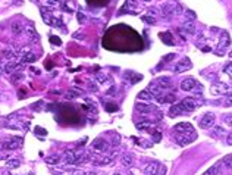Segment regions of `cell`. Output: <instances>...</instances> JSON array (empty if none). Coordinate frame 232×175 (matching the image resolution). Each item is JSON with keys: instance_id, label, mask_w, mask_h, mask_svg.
<instances>
[{"instance_id": "40", "label": "cell", "mask_w": 232, "mask_h": 175, "mask_svg": "<svg viewBox=\"0 0 232 175\" xmlns=\"http://www.w3.org/2000/svg\"><path fill=\"white\" fill-rule=\"evenodd\" d=\"M223 165L226 166L228 169H232V155L231 156H226L223 159Z\"/></svg>"}, {"instance_id": "59", "label": "cell", "mask_w": 232, "mask_h": 175, "mask_svg": "<svg viewBox=\"0 0 232 175\" xmlns=\"http://www.w3.org/2000/svg\"><path fill=\"white\" fill-rule=\"evenodd\" d=\"M5 74V63H0V76Z\"/></svg>"}, {"instance_id": "10", "label": "cell", "mask_w": 232, "mask_h": 175, "mask_svg": "<svg viewBox=\"0 0 232 175\" xmlns=\"http://www.w3.org/2000/svg\"><path fill=\"white\" fill-rule=\"evenodd\" d=\"M210 91H212V94H222V93L229 91V85L226 82H214Z\"/></svg>"}, {"instance_id": "50", "label": "cell", "mask_w": 232, "mask_h": 175, "mask_svg": "<svg viewBox=\"0 0 232 175\" xmlns=\"http://www.w3.org/2000/svg\"><path fill=\"white\" fill-rule=\"evenodd\" d=\"M73 38H77V40H85V34H82V32H75V34H73Z\"/></svg>"}, {"instance_id": "64", "label": "cell", "mask_w": 232, "mask_h": 175, "mask_svg": "<svg viewBox=\"0 0 232 175\" xmlns=\"http://www.w3.org/2000/svg\"><path fill=\"white\" fill-rule=\"evenodd\" d=\"M0 97H2V96H0Z\"/></svg>"}, {"instance_id": "23", "label": "cell", "mask_w": 232, "mask_h": 175, "mask_svg": "<svg viewBox=\"0 0 232 175\" xmlns=\"http://www.w3.org/2000/svg\"><path fill=\"white\" fill-rule=\"evenodd\" d=\"M121 163H122L123 166H132V163H134V155L132 153H125V155H122V159H121Z\"/></svg>"}, {"instance_id": "12", "label": "cell", "mask_w": 232, "mask_h": 175, "mask_svg": "<svg viewBox=\"0 0 232 175\" xmlns=\"http://www.w3.org/2000/svg\"><path fill=\"white\" fill-rule=\"evenodd\" d=\"M196 84H197V81L194 80V78H185V80H182V82H181V90L192 91V88H194Z\"/></svg>"}, {"instance_id": "20", "label": "cell", "mask_w": 232, "mask_h": 175, "mask_svg": "<svg viewBox=\"0 0 232 175\" xmlns=\"http://www.w3.org/2000/svg\"><path fill=\"white\" fill-rule=\"evenodd\" d=\"M210 134H212V137H214V138H219V137H222V135L226 134V131H225V128H223L222 125H213Z\"/></svg>"}, {"instance_id": "55", "label": "cell", "mask_w": 232, "mask_h": 175, "mask_svg": "<svg viewBox=\"0 0 232 175\" xmlns=\"http://www.w3.org/2000/svg\"><path fill=\"white\" fill-rule=\"evenodd\" d=\"M119 143H121V135H118V134H116V135H115V137H113V144H116V146H118Z\"/></svg>"}, {"instance_id": "5", "label": "cell", "mask_w": 232, "mask_h": 175, "mask_svg": "<svg viewBox=\"0 0 232 175\" xmlns=\"http://www.w3.org/2000/svg\"><path fill=\"white\" fill-rule=\"evenodd\" d=\"M160 14L166 21H170L175 15V3H163L160 6Z\"/></svg>"}, {"instance_id": "22", "label": "cell", "mask_w": 232, "mask_h": 175, "mask_svg": "<svg viewBox=\"0 0 232 175\" xmlns=\"http://www.w3.org/2000/svg\"><path fill=\"white\" fill-rule=\"evenodd\" d=\"M159 168H160L159 162H151L150 165H147L146 174L147 175H156V174H157V171H159Z\"/></svg>"}, {"instance_id": "17", "label": "cell", "mask_w": 232, "mask_h": 175, "mask_svg": "<svg viewBox=\"0 0 232 175\" xmlns=\"http://www.w3.org/2000/svg\"><path fill=\"white\" fill-rule=\"evenodd\" d=\"M175 133H187V131H194L192 130L191 124H188V122H181V124H176L175 128H173Z\"/></svg>"}, {"instance_id": "33", "label": "cell", "mask_w": 232, "mask_h": 175, "mask_svg": "<svg viewBox=\"0 0 232 175\" xmlns=\"http://www.w3.org/2000/svg\"><path fill=\"white\" fill-rule=\"evenodd\" d=\"M151 122L150 121H140L137 124V130H146V128H150Z\"/></svg>"}, {"instance_id": "38", "label": "cell", "mask_w": 232, "mask_h": 175, "mask_svg": "<svg viewBox=\"0 0 232 175\" xmlns=\"http://www.w3.org/2000/svg\"><path fill=\"white\" fill-rule=\"evenodd\" d=\"M46 5L49 6V8H57L62 3H60V0H46Z\"/></svg>"}, {"instance_id": "56", "label": "cell", "mask_w": 232, "mask_h": 175, "mask_svg": "<svg viewBox=\"0 0 232 175\" xmlns=\"http://www.w3.org/2000/svg\"><path fill=\"white\" fill-rule=\"evenodd\" d=\"M226 143L229 144V146H232V133H229V134L226 135Z\"/></svg>"}, {"instance_id": "9", "label": "cell", "mask_w": 232, "mask_h": 175, "mask_svg": "<svg viewBox=\"0 0 232 175\" xmlns=\"http://www.w3.org/2000/svg\"><path fill=\"white\" fill-rule=\"evenodd\" d=\"M182 106H184V109L187 110V112H191V110H194V109L198 106V100H196L194 97H187V99H184L181 102Z\"/></svg>"}, {"instance_id": "32", "label": "cell", "mask_w": 232, "mask_h": 175, "mask_svg": "<svg viewBox=\"0 0 232 175\" xmlns=\"http://www.w3.org/2000/svg\"><path fill=\"white\" fill-rule=\"evenodd\" d=\"M19 165H21V161H19V159H16V157H13V159H9V161L6 162V166H8V168H10V169L18 168Z\"/></svg>"}, {"instance_id": "6", "label": "cell", "mask_w": 232, "mask_h": 175, "mask_svg": "<svg viewBox=\"0 0 232 175\" xmlns=\"http://www.w3.org/2000/svg\"><path fill=\"white\" fill-rule=\"evenodd\" d=\"M41 15H43V21H44L47 25H51V27H62V21L60 19H57L56 16H53L51 14H49V12H44V9H41Z\"/></svg>"}, {"instance_id": "11", "label": "cell", "mask_w": 232, "mask_h": 175, "mask_svg": "<svg viewBox=\"0 0 232 175\" xmlns=\"http://www.w3.org/2000/svg\"><path fill=\"white\" fill-rule=\"evenodd\" d=\"M147 90H148L151 94L154 96V99H156V97H159V96H162V93H163V88H162V87L159 85V82H157V81H153V82H150Z\"/></svg>"}, {"instance_id": "8", "label": "cell", "mask_w": 232, "mask_h": 175, "mask_svg": "<svg viewBox=\"0 0 232 175\" xmlns=\"http://www.w3.org/2000/svg\"><path fill=\"white\" fill-rule=\"evenodd\" d=\"M191 66H192L191 60H190L188 58H184V59H181V60H179L176 65H175V68H173V72H175V74H181V72L190 69Z\"/></svg>"}, {"instance_id": "27", "label": "cell", "mask_w": 232, "mask_h": 175, "mask_svg": "<svg viewBox=\"0 0 232 175\" xmlns=\"http://www.w3.org/2000/svg\"><path fill=\"white\" fill-rule=\"evenodd\" d=\"M184 16H185V21H187V22H194V21L197 19V14L191 9H185Z\"/></svg>"}, {"instance_id": "61", "label": "cell", "mask_w": 232, "mask_h": 175, "mask_svg": "<svg viewBox=\"0 0 232 175\" xmlns=\"http://www.w3.org/2000/svg\"><path fill=\"white\" fill-rule=\"evenodd\" d=\"M229 58H231V59H232V52H229Z\"/></svg>"}, {"instance_id": "48", "label": "cell", "mask_w": 232, "mask_h": 175, "mask_svg": "<svg viewBox=\"0 0 232 175\" xmlns=\"http://www.w3.org/2000/svg\"><path fill=\"white\" fill-rule=\"evenodd\" d=\"M77 16H78V22H79V24H84L87 21V16L84 14H81V12H78Z\"/></svg>"}, {"instance_id": "35", "label": "cell", "mask_w": 232, "mask_h": 175, "mask_svg": "<svg viewBox=\"0 0 232 175\" xmlns=\"http://www.w3.org/2000/svg\"><path fill=\"white\" fill-rule=\"evenodd\" d=\"M46 162H47V163H50V165H56V163H59V162H60V157L56 156V155H53V156L46 157Z\"/></svg>"}, {"instance_id": "13", "label": "cell", "mask_w": 232, "mask_h": 175, "mask_svg": "<svg viewBox=\"0 0 232 175\" xmlns=\"http://www.w3.org/2000/svg\"><path fill=\"white\" fill-rule=\"evenodd\" d=\"M24 30H25V27H24L22 22H21V21H18V19L10 24V32H12L13 36H19L21 32H24Z\"/></svg>"}, {"instance_id": "36", "label": "cell", "mask_w": 232, "mask_h": 175, "mask_svg": "<svg viewBox=\"0 0 232 175\" xmlns=\"http://www.w3.org/2000/svg\"><path fill=\"white\" fill-rule=\"evenodd\" d=\"M24 80V74H12V76H10V81L13 82V84H16V82H19V81Z\"/></svg>"}, {"instance_id": "41", "label": "cell", "mask_w": 232, "mask_h": 175, "mask_svg": "<svg viewBox=\"0 0 232 175\" xmlns=\"http://www.w3.org/2000/svg\"><path fill=\"white\" fill-rule=\"evenodd\" d=\"M184 12H185L184 6L179 5V3H175V15H182Z\"/></svg>"}, {"instance_id": "51", "label": "cell", "mask_w": 232, "mask_h": 175, "mask_svg": "<svg viewBox=\"0 0 232 175\" xmlns=\"http://www.w3.org/2000/svg\"><path fill=\"white\" fill-rule=\"evenodd\" d=\"M97 81L103 84V82H106V81H107V76L103 75V74H99V75H97Z\"/></svg>"}, {"instance_id": "19", "label": "cell", "mask_w": 232, "mask_h": 175, "mask_svg": "<svg viewBox=\"0 0 232 175\" xmlns=\"http://www.w3.org/2000/svg\"><path fill=\"white\" fill-rule=\"evenodd\" d=\"M196 25H194V22H187V21H185V22L182 24V27H181V31H184L185 32V34H190V36H191V34H196Z\"/></svg>"}, {"instance_id": "53", "label": "cell", "mask_w": 232, "mask_h": 175, "mask_svg": "<svg viewBox=\"0 0 232 175\" xmlns=\"http://www.w3.org/2000/svg\"><path fill=\"white\" fill-rule=\"evenodd\" d=\"M75 97H78V94L75 93V91H69L68 94H66V99H69V100H71V99H75Z\"/></svg>"}, {"instance_id": "16", "label": "cell", "mask_w": 232, "mask_h": 175, "mask_svg": "<svg viewBox=\"0 0 232 175\" xmlns=\"http://www.w3.org/2000/svg\"><path fill=\"white\" fill-rule=\"evenodd\" d=\"M185 112H187V110L184 109L182 103H176V104H173L172 108H170V110H169V115H170V116H178V115L185 113Z\"/></svg>"}, {"instance_id": "58", "label": "cell", "mask_w": 232, "mask_h": 175, "mask_svg": "<svg viewBox=\"0 0 232 175\" xmlns=\"http://www.w3.org/2000/svg\"><path fill=\"white\" fill-rule=\"evenodd\" d=\"M50 40H51V43H53V44H57V46L60 44V40H59V38H56V37H51Z\"/></svg>"}, {"instance_id": "14", "label": "cell", "mask_w": 232, "mask_h": 175, "mask_svg": "<svg viewBox=\"0 0 232 175\" xmlns=\"http://www.w3.org/2000/svg\"><path fill=\"white\" fill-rule=\"evenodd\" d=\"M157 99V102L159 103H172V102H175L176 100V94L175 93H168V94H162L159 96V97H156Z\"/></svg>"}, {"instance_id": "18", "label": "cell", "mask_w": 232, "mask_h": 175, "mask_svg": "<svg viewBox=\"0 0 232 175\" xmlns=\"http://www.w3.org/2000/svg\"><path fill=\"white\" fill-rule=\"evenodd\" d=\"M156 81L159 82V85L163 88V90H169V88H172V82H170V78H169V76H159Z\"/></svg>"}, {"instance_id": "54", "label": "cell", "mask_w": 232, "mask_h": 175, "mask_svg": "<svg viewBox=\"0 0 232 175\" xmlns=\"http://www.w3.org/2000/svg\"><path fill=\"white\" fill-rule=\"evenodd\" d=\"M165 174H166V169H165V166L160 165V168H159V171H157V174L156 175H165Z\"/></svg>"}, {"instance_id": "26", "label": "cell", "mask_w": 232, "mask_h": 175, "mask_svg": "<svg viewBox=\"0 0 232 175\" xmlns=\"http://www.w3.org/2000/svg\"><path fill=\"white\" fill-rule=\"evenodd\" d=\"M112 161H113V159H112V157L110 156H107V157H103V159H94V157H93V165L94 166H103V165H109V163H112Z\"/></svg>"}, {"instance_id": "60", "label": "cell", "mask_w": 232, "mask_h": 175, "mask_svg": "<svg viewBox=\"0 0 232 175\" xmlns=\"http://www.w3.org/2000/svg\"><path fill=\"white\" fill-rule=\"evenodd\" d=\"M82 175H97L96 171H88V172H84Z\"/></svg>"}, {"instance_id": "25", "label": "cell", "mask_w": 232, "mask_h": 175, "mask_svg": "<svg viewBox=\"0 0 232 175\" xmlns=\"http://www.w3.org/2000/svg\"><path fill=\"white\" fill-rule=\"evenodd\" d=\"M2 54H3V58H6L8 60H13V59L16 58V50H15L13 47H8V49H5L2 52Z\"/></svg>"}, {"instance_id": "29", "label": "cell", "mask_w": 232, "mask_h": 175, "mask_svg": "<svg viewBox=\"0 0 232 175\" xmlns=\"http://www.w3.org/2000/svg\"><path fill=\"white\" fill-rule=\"evenodd\" d=\"M32 50L30 46H24V47H21V49L16 50V58H24V56H27L28 53H31Z\"/></svg>"}, {"instance_id": "63", "label": "cell", "mask_w": 232, "mask_h": 175, "mask_svg": "<svg viewBox=\"0 0 232 175\" xmlns=\"http://www.w3.org/2000/svg\"><path fill=\"white\" fill-rule=\"evenodd\" d=\"M144 2H150V0H144Z\"/></svg>"}, {"instance_id": "28", "label": "cell", "mask_w": 232, "mask_h": 175, "mask_svg": "<svg viewBox=\"0 0 232 175\" xmlns=\"http://www.w3.org/2000/svg\"><path fill=\"white\" fill-rule=\"evenodd\" d=\"M219 168H220V163H216V165L210 166L209 169L206 171L203 175H220V171H219Z\"/></svg>"}, {"instance_id": "2", "label": "cell", "mask_w": 232, "mask_h": 175, "mask_svg": "<svg viewBox=\"0 0 232 175\" xmlns=\"http://www.w3.org/2000/svg\"><path fill=\"white\" fill-rule=\"evenodd\" d=\"M197 138V134L194 133V131H190V133H178V135L175 137V140H176V143L179 144V146H187V144L192 143L194 140Z\"/></svg>"}, {"instance_id": "49", "label": "cell", "mask_w": 232, "mask_h": 175, "mask_svg": "<svg viewBox=\"0 0 232 175\" xmlns=\"http://www.w3.org/2000/svg\"><path fill=\"white\" fill-rule=\"evenodd\" d=\"M173 58H175V53H169V54H166V56H165V58H163V63H166V62H170V60H172Z\"/></svg>"}, {"instance_id": "21", "label": "cell", "mask_w": 232, "mask_h": 175, "mask_svg": "<svg viewBox=\"0 0 232 175\" xmlns=\"http://www.w3.org/2000/svg\"><path fill=\"white\" fill-rule=\"evenodd\" d=\"M135 109L140 113H150L151 110H154V108H153V106H150V104L140 103V102H137V103H135Z\"/></svg>"}, {"instance_id": "24", "label": "cell", "mask_w": 232, "mask_h": 175, "mask_svg": "<svg viewBox=\"0 0 232 175\" xmlns=\"http://www.w3.org/2000/svg\"><path fill=\"white\" fill-rule=\"evenodd\" d=\"M137 99H138V100H146V102H150V100L154 99V96L151 94L150 91L146 88V90H143V91H140V93H138Z\"/></svg>"}, {"instance_id": "52", "label": "cell", "mask_w": 232, "mask_h": 175, "mask_svg": "<svg viewBox=\"0 0 232 175\" xmlns=\"http://www.w3.org/2000/svg\"><path fill=\"white\" fill-rule=\"evenodd\" d=\"M116 93H118V88H116V87H110V90L106 91L107 96H113V94H116Z\"/></svg>"}, {"instance_id": "62", "label": "cell", "mask_w": 232, "mask_h": 175, "mask_svg": "<svg viewBox=\"0 0 232 175\" xmlns=\"http://www.w3.org/2000/svg\"><path fill=\"white\" fill-rule=\"evenodd\" d=\"M113 175H122V174H121V172H116V174H113Z\"/></svg>"}, {"instance_id": "30", "label": "cell", "mask_w": 232, "mask_h": 175, "mask_svg": "<svg viewBox=\"0 0 232 175\" xmlns=\"http://www.w3.org/2000/svg\"><path fill=\"white\" fill-rule=\"evenodd\" d=\"M35 60H37V54H34V52H31L27 56L21 58V62L22 63H32V62H35Z\"/></svg>"}, {"instance_id": "4", "label": "cell", "mask_w": 232, "mask_h": 175, "mask_svg": "<svg viewBox=\"0 0 232 175\" xmlns=\"http://www.w3.org/2000/svg\"><path fill=\"white\" fill-rule=\"evenodd\" d=\"M214 121H216L214 113L213 112H207L201 116L200 122H198V127H200L201 130H210V128L214 125Z\"/></svg>"}, {"instance_id": "46", "label": "cell", "mask_w": 232, "mask_h": 175, "mask_svg": "<svg viewBox=\"0 0 232 175\" xmlns=\"http://www.w3.org/2000/svg\"><path fill=\"white\" fill-rule=\"evenodd\" d=\"M143 21H144V22H147V24H151V25H153V24H156V18H153V16H150V15H146V16L143 18Z\"/></svg>"}, {"instance_id": "45", "label": "cell", "mask_w": 232, "mask_h": 175, "mask_svg": "<svg viewBox=\"0 0 232 175\" xmlns=\"http://www.w3.org/2000/svg\"><path fill=\"white\" fill-rule=\"evenodd\" d=\"M43 106H44V102H43V100H38L37 103H32V104H31V108L34 109V110H40Z\"/></svg>"}, {"instance_id": "39", "label": "cell", "mask_w": 232, "mask_h": 175, "mask_svg": "<svg viewBox=\"0 0 232 175\" xmlns=\"http://www.w3.org/2000/svg\"><path fill=\"white\" fill-rule=\"evenodd\" d=\"M223 72L225 74H228V75L232 78V62H228L225 66H223Z\"/></svg>"}, {"instance_id": "34", "label": "cell", "mask_w": 232, "mask_h": 175, "mask_svg": "<svg viewBox=\"0 0 232 175\" xmlns=\"http://www.w3.org/2000/svg\"><path fill=\"white\" fill-rule=\"evenodd\" d=\"M24 31L27 32V34H28L30 37H34V36L37 34V32H35V27H32L31 24H28V25H25V30H24Z\"/></svg>"}, {"instance_id": "47", "label": "cell", "mask_w": 232, "mask_h": 175, "mask_svg": "<svg viewBox=\"0 0 232 175\" xmlns=\"http://www.w3.org/2000/svg\"><path fill=\"white\" fill-rule=\"evenodd\" d=\"M223 106H232V93H229V94L226 96V99H225V103H223Z\"/></svg>"}, {"instance_id": "57", "label": "cell", "mask_w": 232, "mask_h": 175, "mask_svg": "<svg viewBox=\"0 0 232 175\" xmlns=\"http://www.w3.org/2000/svg\"><path fill=\"white\" fill-rule=\"evenodd\" d=\"M18 116H19V113H12V115H8L6 119H16Z\"/></svg>"}, {"instance_id": "42", "label": "cell", "mask_w": 232, "mask_h": 175, "mask_svg": "<svg viewBox=\"0 0 232 175\" xmlns=\"http://www.w3.org/2000/svg\"><path fill=\"white\" fill-rule=\"evenodd\" d=\"M60 8H62V10H63V12L72 14V8H71V5H69L68 2H65V3H62V5H60Z\"/></svg>"}, {"instance_id": "44", "label": "cell", "mask_w": 232, "mask_h": 175, "mask_svg": "<svg viewBox=\"0 0 232 175\" xmlns=\"http://www.w3.org/2000/svg\"><path fill=\"white\" fill-rule=\"evenodd\" d=\"M192 91H194V93H196L197 96H198V94H203V85L197 82V84L194 85V88H192Z\"/></svg>"}, {"instance_id": "15", "label": "cell", "mask_w": 232, "mask_h": 175, "mask_svg": "<svg viewBox=\"0 0 232 175\" xmlns=\"http://www.w3.org/2000/svg\"><path fill=\"white\" fill-rule=\"evenodd\" d=\"M229 46H231V37H229L228 31H222V34H220V41H219V47L225 49V47H229Z\"/></svg>"}, {"instance_id": "43", "label": "cell", "mask_w": 232, "mask_h": 175, "mask_svg": "<svg viewBox=\"0 0 232 175\" xmlns=\"http://www.w3.org/2000/svg\"><path fill=\"white\" fill-rule=\"evenodd\" d=\"M148 15L153 16V18H157V16L160 15V10L156 9V8H150V9H148Z\"/></svg>"}, {"instance_id": "3", "label": "cell", "mask_w": 232, "mask_h": 175, "mask_svg": "<svg viewBox=\"0 0 232 175\" xmlns=\"http://www.w3.org/2000/svg\"><path fill=\"white\" fill-rule=\"evenodd\" d=\"M22 146V138H10L0 141V152L2 150H16Z\"/></svg>"}, {"instance_id": "31", "label": "cell", "mask_w": 232, "mask_h": 175, "mask_svg": "<svg viewBox=\"0 0 232 175\" xmlns=\"http://www.w3.org/2000/svg\"><path fill=\"white\" fill-rule=\"evenodd\" d=\"M135 6H137L135 2H132V0H127V2H125V5H123V9L121 10V12H122V14H123V12H127V10H128V12H131V9H134Z\"/></svg>"}, {"instance_id": "37", "label": "cell", "mask_w": 232, "mask_h": 175, "mask_svg": "<svg viewBox=\"0 0 232 175\" xmlns=\"http://www.w3.org/2000/svg\"><path fill=\"white\" fill-rule=\"evenodd\" d=\"M222 121H223V124H226V125L232 127V113H226V115H223Z\"/></svg>"}, {"instance_id": "7", "label": "cell", "mask_w": 232, "mask_h": 175, "mask_svg": "<svg viewBox=\"0 0 232 175\" xmlns=\"http://www.w3.org/2000/svg\"><path fill=\"white\" fill-rule=\"evenodd\" d=\"M91 147L94 149V150H100V152H109L110 144L107 143V141H105L101 137H99V138H96L91 143Z\"/></svg>"}, {"instance_id": "1", "label": "cell", "mask_w": 232, "mask_h": 175, "mask_svg": "<svg viewBox=\"0 0 232 175\" xmlns=\"http://www.w3.org/2000/svg\"><path fill=\"white\" fill-rule=\"evenodd\" d=\"M82 155H84V152H82L81 149H78V150H66V152L63 153L62 159H63V162L66 165H75L78 161V157L82 156Z\"/></svg>"}]
</instances>
